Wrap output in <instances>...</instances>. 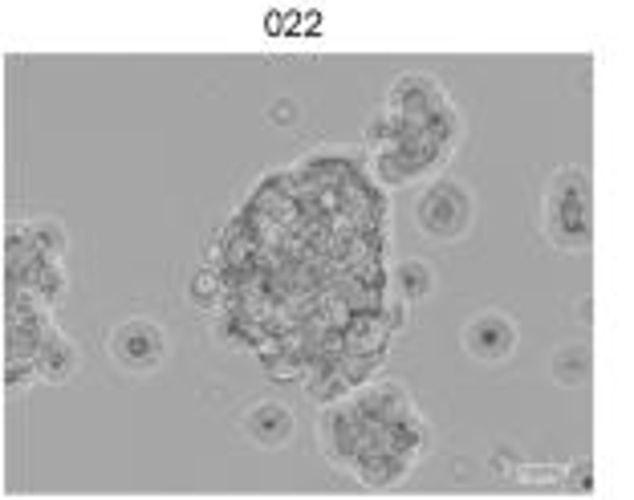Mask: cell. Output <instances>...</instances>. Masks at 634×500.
I'll list each match as a JSON object with an SVG mask.
<instances>
[{
	"instance_id": "obj_1",
	"label": "cell",
	"mask_w": 634,
	"mask_h": 500,
	"mask_svg": "<svg viewBox=\"0 0 634 500\" xmlns=\"http://www.w3.org/2000/svg\"><path fill=\"white\" fill-rule=\"evenodd\" d=\"M509 342H513L509 326H500L496 318H484L476 330H468V346H476V354H484V358L504 354V350H509Z\"/></svg>"
}]
</instances>
